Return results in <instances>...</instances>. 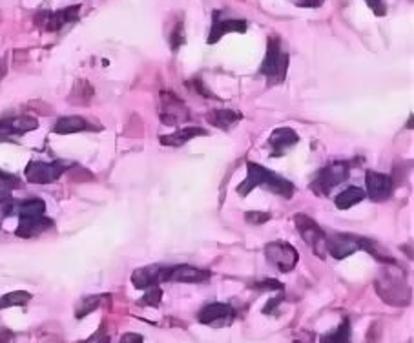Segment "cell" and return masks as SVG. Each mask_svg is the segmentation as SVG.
I'll list each match as a JSON object with an SVG mask.
<instances>
[{
	"instance_id": "cell-1",
	"label": "cell",
	"mask_w": 414,
	"mask_h": 343,
	"mask_svg": "<svg viewBox=\"0 0 414 343\" xmlns=\"http://www.w3.org/2000/svg\"><path fill=\"white\" fill-rule=\"evenodd\" d=\"M257 186H265L266 190H270L274 194L282 195V197L291 199L292 194H294V184L288 179L282 177L276 172L265 168L263 164L252 163L248 161L247 163V179L243 181L239 186H237V194L239 195H248L254 188Z\"/></svg>"
},
{
	"instance_id": "cell-2",
	"label": "cell",
	"mask_w": 414,
	"mask_h": 343,
	"mask_svg": "<svg viewBox=\"0 0 414 343\" xmlns=\"http://www.w3.org/2000/svg\"><path fill=\"white\" fill-rule=\"evenodd\" d=\"M286 68H288V53L282 50V42L276 37H270L261 64V75H265L270 85H279L285 80Z\"/></svg>"
},
{
	"instance_id": "cell-3",
	"label": "cell",
	"mask_w": 414,
	"mask_h": 343,
	"mask_svg": "<svg viewBox=\"0 0 414 343\" xmlns=\"http://www.w3.org/2000/svg\"><path fill=\"white\" fill-rule=\"evenodd\" d=\"M350 175V163L349 161H334L327 164L325 168L320 170V174L316 175L312 181L311 188L318 195H329L338 184L345 183Z\"/></svg>"
},
{
	"instance_id": "cell-4",
	"label": "cell",
	"mask_w": 414,
	"mask_h": 343,
	"mask_svg": "<svg viewBox=\"0 0 414 343\" xmlns=\"http://www.w3.org/2000/svg\"><path fill=\"white\" fill-rule=\"evenodd\" d=\"M159 119L166 126H178L190 119V109L184 100L173 91H161L159 95Z\"/></svg>"
},
{
	"instance_id": "cell-5",
	"label": "cell",
	"mask_w": 414,
	"mask_h": 343,
	"mask_svg": "<svg viewBox=\"0 0 414 343\" xmlns=\"http://www.w3.org/2000/svg\"><path fill=\"white\" fill-rule=\"evenodd\" d=\"M294 223H296V229L297 232H300L301 239H303L320 258H325V232L321 230L320 225L316 223L314 219L309 218L307 214L294 216Z\"/></svg>"
},
{
	"instance_id": "cell-6",
	"label": "cell",
	"mask_w": 414,
	"mask_h": 343,
	"mask_svg": "<svg viewBox=\"0 0 414 343\" xmlns=\"http://www.w3.org/2000/svg\"><path fill=\"white\" fill-rule=\"evenodd\" d=\"M265 256L268 259V263H272L279 272H291L297 265L300 254L292 247L291 243L285 241H274L265 247Z\"/></svg>"
},
{
	"instance_id": "cell-7",
	"label": "cell",
	"mask_w": 414,
	"mask_h": 343,
	"mask_svg": "<svg viewBox=\"0 0 414 343\" xmlns=\"http://www.w3.org/2000/svg\"><path fill=\"white\" fill-rule=\"evenodd\" d=\"M68 164L55 161V163H44V161H30L26 166V179L33 184H50L59 179L64 174Z\"/></svg>"
},
{
	"instance_id": "cell-8",
	"label": "cell",
	"mask_w": 414,
	"mask_h": 343,
	"mask_svg": "<svg viewBox=\"0 0 414 343\" xmlns=\"http://www.w3.org/2000/svg\"><path fill=\"white\" fill-rule=\"evenodd\" d=\"M325 250L334 259H345L360 250V238L352 234L331 232V234H325Z\"/></svg>"
},
{
	"instance_id": "cell-9",
	"label": "cell",
	"mask_w": 414,
	"mask_h": 343,
	"mask_svg": "<svg viewBox=\"0 0 414 343\" xmlns=\"http://www.w3.org/2000/svg\"><path fill=\"white\" fill-rule=\"evenodd\" d=\"M376 287H378V294L390 305H407L411 298L409 289L404 285V279L395 278L393 274H389V276L385 274L383 278L376 283Z\"/></svg>"
},
{
	"instance_id": "cell-10",
	"label": "cell",
	"mask_w": 414,
	"mask_h": 343,
	"mask_svg": "<svg viewBox=\"0 0 414 343\" xmlns=\"http://www.w3.org/2000/svg\"><path fill=\"white\" fill-rule=\"evenodd\" d=\"M210 270H202L192 265H175L170 269H161V281H178V283H202L210 279Z\"/></svg>"
},
{
	"instance_id": "cell-11",
	"label": "cell",
	"mask_w": 414,
	"mask_h": 343,
	"mask_svg": "<svg viewBox=\"0 0 414 343\" xmlns=\"http://www.w3.org/2000/svg\"><path fill=\"white\" fill-rule=\"evenodd\" d=\"M79 11L80 6H71V8H64L59 11H42L35 20L40 26H44L46 31H59L79 19Z\"/></svg>"
},
{
	"instance_id": "cell-12",
	"label": "cell",
	"mask_w": 414,
	"mask_h": 343,
	"mask_svg": "<svg viewBox=\"0 0 414 343\" xmlns=\"http://www.w3.org/2000/svg\"><path fill=\"white\" fill-rule=\"evenodd\" d=\"M234 318H236V310L232 305L221 304V301L207 304L198 314L199 324L205 325H230Z\"/></svg>"
},
{
	"instance_id": "cell-13",
	"label": "cell",
	"mask_w": 414,
	"mask_h": 343,
	"mask_svg": "<svg viewBox=\"0 0 414 343\" xmlns=\"http://www.w3.org/2000/svg\"><path fill=\"white\" fill-rule=\"evenodd\" d=\"M365 186H367V195L372 201H378V203L387 201L393 195V190H395V183H393L390 175L372 172V170H369L365 174Z\"/></svg>"
},
{
	"instance_id": "cell-14",
	"label": "cell",
	"mask_w": 414,
	"mask_h": 343,
	"mask_svg": "<svg viewBox=\"0 0 414 343\" xmlns=\"http://www.w3.org/2000/svg\"><path fill=\"white\" fill-rule=\"evenodd\" d=\"M39 128V121L31 115H15V117H4L0 119V137H11V135L28 134L31 130Z\"/></svg>"
},
{
	"instance_id": "cell-15",
	"label": "cell",
	"mask_w": 414,
	"mask_h": 343,
	"mask_svg": "<svg viewBox=\"0 0 414 343\" xmlns=\"http://www.w3.org/2000/svg\"><path fill=\"white\" fill-rule=\"evenodd\" d=\"M300 137L292 128H286V126H282L272 132L270 139H268V145L272 148V157H279L283 155L288 148L296 145Z\"/></svg>"
},
{
	"instance_id": "cell-16",
	"label": "cell",
	"mask_w": 414,
	"mask_h": 343,
	"mask_svg": "<svg viewBox=\"0 0 414 343\" xmlns=\"http://www.w3.org/2000/svg\"><path fill=\"white\" fill-rule=\"evenodd\" d=\"M232 31H237V33H245V31H247V22H245V20H236V19L221 20L216 11L212 31H210V35H208V44H216L217 40L221 39L225 33H232Z\"/></svg>"
},
{
	"instance_id": "cell-17",
	"label": "cell",
	"mask_w": 414,
	"mask_h": 343,
	"mask_svg": "<svg viewBox=\"0 0 414 343\" xmlns=\"http://www.w3.org/2000/svg\"><path fill=\"white\" fill-rule=\"evenodd\" d=\"M55 223L46 216H39V218H28L20 219L19 229H17V236L19 238H33V236H40L46 230L53 229Z\"/></svg>"
},
{
	"instance_id": "cell-18",
	"label": "cell",
	"mask_w": 414,
	"mask_h": 343,
	"mask_svg": "<svg viewBox=\"0 0 414 343\" xmlns=\"http://www.w3.org/2000/svg\"><path fill=\"white\" fill-rule=\"evenodd\" d=\"M161 269L159 265H150V267H143V269H137L132 274V283L135 289L139 290H146L153 285H157L161 281Z\"/></svg>"
},
{
	"instance_id": "cell-19",
	"label": "cell",
	"mask_w": 414,
	"mask_h": 343,
	"mask_svg": "<svg viewBox=\"0 0 414 343\" xmlns=\"http://www.w3.org/2000/svg\"><path fill=\"white\" fill-rule=\"evenodd\" d=\"M199 135H208V132L207 130L198 128V126H188V128H179L178 132H173L170 135H161L159 141L164 146H181L187 145L188 141H192L193 137H199Z\"/></svg>"
},
{
	"instance_id": "cell-20",
	"label": "cell",
	"mask_w": 414,
	"mask_h": 343,
	"mask_svg": "<svg viewBox=\"0 0 414 343\" xmlns=\"http://www.w3.org/2000/svg\"><path fill=\"white\" fill-rule=\"evenodd\" d=\"M51 130H53L55 134L66 135V134H79V132H86V130H95V128L89 125L88 121L79 117V115H69V117H60Z\"/></svg>"
},
{
	"instance_id": "cell-21",
	"label": "cell",
	"mask_w": 414,
	"mask_h": 343,
	"mask_svg": "<svg viewBox=\"0 0 414 343\" xmlns=\"http://www.w3.org/2000/svg\"><path fill=\"white\" fill-rule=\"evenodd\" d=\"M243 119V114L239 112H234V109H214V112H208L207 121L216 128L228 130L232 125L239 123Z\"/></svg>"
},
{
	"instance_id": "cell-22",
	"label": "cell",
	"mask_w": 414,
	"mask_h": 343,
	"mask_svg": "<svg viewBox=\"0 0 414 343\" xmlns=\"http://www.w3.org/2000/svg\"><path fill=\"white\" fill-rule=\"evenodd\" d=\"M363 199H365L363 190L358 188V186H347V188L336 197L334 203L340 210H347L350 209V206H354V204L361 203Z\"/></svg>"
},
{
	"instance_id": "cell-23",
	"label": "cell",
	"mask_w": 414,
	"mask_h": 343,
	"mask_svg": "<svg viewBox=\"0 0 414 343\" xmlns=\"http://www.w3.org/2000/svg\"><path fill=\"white\" fill-rule=\"evenodd\" d=\"M350 322L345 318L334 331L321 334L320 343H350Z\"/></svg>"
},
{
	"instance_id": "cell-24",
	"label": "cell",
	"mask_w": 414,
	"mask_h": 343,
	"mask_svg": "<svg viewBox=\"0 0 414 343\" xmlns=\"http://www.w3.org/2000/svg\"><path fill=\"white\" fill-rule=\"evenodd\" d=\"M31 299V294L26 292V290H13L10 294H4L0 298V310L10 307H24L28 305V301Z\"/></svg>"
},
{
	"instance_id": "cell-25",
	"label": "cell",
	"mask_w": 414,
	"mask_h": 343,
	"mask_svg": "<svg viewBox=\"0 0 414 343\" xmlns=\"http://www.w3.org/2000/svg\"><path fill=\"white\" fill-rule=\"evenodd\" d=\"M46 212V204L42 199H28L24 203L20 204L19 216L20 219H28V218H39V216H44Z\"/></svg>"
},
{
	"instance_id": "cell-26",
	"label": "cell",
	"mask_w": 414,
	"mask_h": 343,
	"mask_svg": "<svg viewBox=\"0 0 414 343\" xmlns=\"http://www.w3.org/2000/svg\"><path fill=\"white\" fill-rule=\"evenodd\" d=\"M106 298V296H89V298H84L79 304L77 310H75V316L77 319H83L84 316H88L89 313H94L95 308L101 307V301Z\"/></svg>"
},
{
	"instance_id": "cell-27",
	"label": "cell",
	"mask_w": 414,
	"mask_h": 343,
	"mask_svg": "<svg viewBox=\"0 0 414 343\" xmlns=\"http://www.w3.org/2000/svg\"><path fill=\"white\" fill-rule=\"evenodd\" d=\"M161 298H163V290L159 289L157 285H153V287L146 289L144 296L139 299L137 304L141 305V307H159V304H161Z\"/></svg>"
},
{
	"instance_id": "cell-28",
	"label": "cell",
	"mask_w": 414,
	"mask_h": 343,
	"mask_svg": "<svg viewBox=\"0 0 414 343\" xmlns=\"http://www.w3.org/2000/svg\"><path fill=\"white\" fill-rule=\"evenodd\" d=\"M20 186V179L15 177V175L6 174L0 170V197H6V195L10 194L11 190H15Z\"/></svg>"
},
{
	"instance_id": "cell-29",
	"label": "cell",
	"mask_w": 414,
	"mask_h": 343,
	"mask_svg": "<svg viewBox=\"0 0 414 343\" xmlns=\"http://www.w3.org/2000/svg\"><path fill=\"white\" fill-rule=\"evenodd\" d=\"M252 289L256 290H272V292H283V289H285V285L279 283L277 279H259V281H256V283L250 285Z\"/></svg>"
},
{
	"instance_id": "cell-30",
	"label": "cell",
	"mask_w": 414,
	"mask_h": 343,
	"mask_svg": "<svg viewBox=\"0 0 414 343\" xmlns=\"http://www.w3.org/2000/svg\"><path fill=\"white\" fill-rule=\"evenodd\" d=\"M187 86H188V88H190V90L193 91V94L201 95V97H207V99H217L216 95H214L212 91L208 90L207 86L202 85V80L198 79V77H196V79H192V80H188Z\"/></svg>"
},
{
	"instance_id": "cell-31",
	"label": "cell",
	"mask_w": 414,
	"mask_h": 343,
	"mask_svg": "<svg viewBox=\"0 0 414 343\" xmlns=\"http://www.w3.org/2000/svg\"><path fill=\"white\" fill-rule=\"evenodd\" d=\"M13 206H15V201L11 197L0 199V223H2L6 218H10L11 212H13Z\"/></svg>"
},
{
	"instance_id": "cell-32",
	"label": "cell",
	"mask_w": 414,
	"mask_h": 343,
	"mask_svg": "<svg viewBox=\"0 0 414 343\" xmlns=\"http://www.w3.org/2000/svg\"><path fill=\"white\" fill-rule=\"evenodd\" d=\"M245 219H247V223L250 225H261L270 219V214H266V212H247Z\"/></svg>"
},
{
	"instance_id": "cell-33",
	"label": "cell",
	"mask_w": 414,
	"mask_h": 343,
	"mask_svg": "<svg viewBox=\"0 0 414 343\" xmlns=\"http://www.w3.org/2000/svg\"><path fill=\"white\" fill-rule=\"evenodd\" d=\"M367 6H369L370 10L374 11L376 15H385V10H387V4H385V0H365Z\"/></svg>"
},
{
	"instance_id": "cell-34",
	"label": "cell",
	"mask_w": 414,
	"mask_h": 343,
	"mask_svg": "<svg viewBox=\"0 0 414 343\" xmlns=\"http://www.w3.org/2000/svg\"><path fill=\"white\" fill-rule=\"evenodd\" d=\"M119 343H144L143 336L137 333H126L123 338L119 340Z\"/></svg>"
},
{
	"instance_id": "cell-35",
	"label": "cell",
	"mask_w": 414,
	"mask_h": 343,
	"mask_svg": "<svg viewBox=\"0 0 414 343\" xmlns=\"http://www.w3.org/2000/svg\"><path fill=\"white\" fill-rule=\"evenodd\" d=\"M323 0H297V6H305V8H316L320 6Z\"/></svg>"
},
{
	"instance_id": "cell-36",
	"label": "cell",
	"mask_w": 414,
	"mask_h": 343,
	"mask_svg": "<svg viewBox=\"0 0 414 343\" xmlns=\"http://www.w3.org/2000/svg\"><path fill=\"white\" fill-rule=\"evenodd\" d=\"M11 338H13V334L10 331H0V343H8Z\"/></svg>"
},
{
	"instance_id": "cell-37",
	"label": "cell",
	"mask_w": 414,
	"mask_h": 343,
	"mask_svg": "<svg viewBox=\"0 0 414 343\" xmlns=\"http://www.w3.org/2000/svg\"><path fill=\"white\" fill-rule=\"evenodd\" d=\"M6 71H8V68H6V60L0 59V80H2V77L6 75Z\"/></svg>"
},
{
	"instance_id": "cell-38",
	"label": "cell",
	"mask_w": 414,
	"mask_h": 343,
	"mask_svg": "<svg viewBox=\"0 0 414 343\" xmlns=\"http://www.w3.org/2000/svg\"><path fill=\"white\" fill-rule=\"evenodd\" d=\"M103 343H108V340H104V342H103Z\"/></svg>"
}]
</instances>
